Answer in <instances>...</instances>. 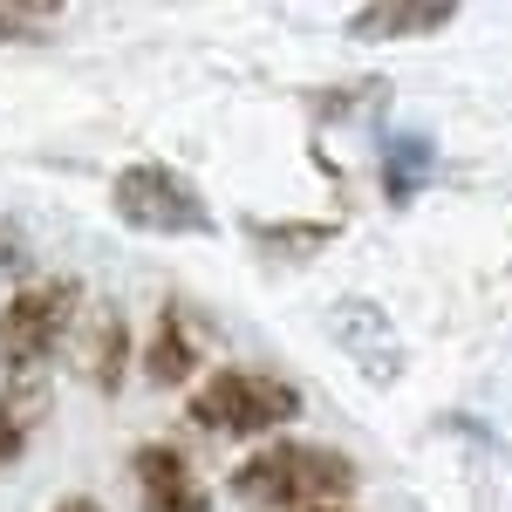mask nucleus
Instances as JSON below:
<instances>
[{
  "label": "nucleus",
  "mask_w": 512,
  "mask_h": 512,
  "mask_svg": "<svg viewBox=\"0 0 512 512\" xmlns=\"http://www.w3.org/2000/svg\"><path fill=\"white\" fill-rule=\"evenodd\" d=\"M246 506H321L335 492H355V465L328 444H267L233 472Z\"/></svg>",
  "instance_id": "nucleus-1"
},
{
  "label": "nucleus",
  "mask_w": 512,
  "mask_h": 512,
  "mask_svg": "<svg viewBox=\"0 0 512 512\" xmlns=\"http://www.w3.org/2000/svg\"><path fill=\"white\" fill-rule=\"evenodd\" d=\"M301 417V390L274 383V376H253V369H219L192 390V424L219 437H260L280 431Z\"/></svg>",
  "instance_id": "nucleus-2"
},
{
  "label": "nucleus",
  "mask_w": 512,
  "mask_h": 512,
  "mask_svg": "<svg viewBox=\"0 0 512 512\" xmlns=\"http://www.w3.org/2000/svg\"><path fill=\"white\" fill-rule=\"evenodd\" d=\"M76 308H82L76 280H35V287H21V294H7V308H0V369L35 376L41 362L69 342Z\"/></svg>",
  "instance_id": "nucleus-3"
},
{
  "label": "nucleus",
  "mask_w": 512,
  "mask_h": 512,
  "mask_svg": "<svg viewBox=\"0 0 512 512\" xmlns=\"http://www.w3.org/2000/svg\"><path fill=\"white\" fill-rule=\"evenodd\" d=\"M110 205H117V219L130 233H192L205 239L212 233V212H205V198H198L192 178H178L171 164H123L117 185H110Z\"/></svg>",
  "instance_id": "nucleus-4"
},
{
  "label": "nucleus",
  "mask_w": 512,
  "mask_h": 512,
  "mask_svg": "<svg viewBox=\"0 0 512 512\" xmlns=\"http://www.w3.org/2000/svg\"><path fill=\"white\" fill-rule=\"evenodd\" d=\"M328 328H335V342L349 349V362L369 376V383H396V376H403L396 328H390V315H383L376 301H342V308L328 315Z\"/></svg>",
  "instance_id": "nucleus-5"
},
{
  "label": "nucleus",
  "mask_w": 512,
  "mask_h": 512,
  "mask_svg": "<svg viewBox=\"0 0 512 512\" xmlns=\"http://www.w3.org/2000/svg\"><path fill=\"white\" fill-rule=\"evenodd\" d=\"M130 472H137V499H144V512H212V492L198 485L192 458L171 451V444H144V451L130 458Z\"/></svg>",
  "instance_id": "nucleus-6"
},
{
  "label": "nucleus",
  "mask_w": 512,
  "mask_h": 512,
  "mask_svg": "<svg viewBox=\"0 0 512 512\" xmlns=\"http://www.w3.org/2000/svg\"><path fill=\"white\" fill-rule=\"evenodd\" d=\"M458 21V0H369L349 14V41H403V35H437Z\"/></svg>",
  "instance_id": "nucleus-7"
},
{
  "label": "nucleus",
  "mask_w": 512,
  "mask_h": 512,
  "mask_svg": "<svg viewBox=\"0 0 512 512\" xmlns=\"http://www.w3.org/2000/svg\"><path fill=\"white\" fill-rule=\"evenodd\" d=\"M431 171H437V151H431L424 130H390L383 137V198L390 205H410V198L431 185Z\"/></svg>",
  "instance_id": "nucleus-8"
},
{
  "label": "nucleus",
  "mask_w": 512,
  "mask_h": 512,
  "mask_svg": "<svg viewBox=\"0 0 512 512\" xmlns=\"http://www.w3.org/2000/svg\"><path fill=\"white\" fill-rule=\"evenodd\" d=\"M198 369V335H192V321H185V308H164L158 315V335H151V349H144V376L151 383H185Z\"/></svg>",
  "instance_id": "nucleus-9"
},
{
  "label": "nucleus",
  "mask_w": 512,
  "mask_h": 512,
  "mask_svg": "<svg viewBox=\"0 0 512 512\" xmlns=\"http://www.w3.org/2000/svg\"><path fill=\"white\" fill-rule=\"evenodd\" d=\"M41 417H48V383L21 376V383L0 390V465H14V458L28 451V437L41 431Z\"/></svg>",
  "instance_id": "nucleus-10"
},
{
  "label": "nucleus",
  "mask_w": 512,
  "mask_h": 512,
  "mask_svg": "<svg viewBox=\"0 0 512 512\" xmlns=\"http://www.w3.org/2000/svg\"><path fill=\"white\" fill-rule=\"evenodd\" d=\"M246 239L267 253V260H308V253H321L328 239H335V226L321 219V226H274V219H246Z\"/></svg>",
  "instance_id": "nucleus-11"
},
{
  "label": "nucleus",
  "mask_w": 512,
  "mask_h": 512,
  "mask_svg": "<svg viewBox=\"0 0 512 512\" xmlns=\"http://www.w3.org/2000/svg\"><path fill=\"white\" fill-rule=\"evenodd\" d=\"M123 355H130V328H123V315H103L96 335H89V355H82V376H89L96 390H117Z\"/></svg>",
  "instance_id": "nucleus-12"
},
{
  "label": "nucleus",
  "mask_w": 512,
  "mask_h": 512,
  "mask_svg": "<svg viewBox=\"0 0 512 512\" xmlns=\"http://www.w3.org/2000/svg\"><path fill=\"white\" fill-rule=\"evenodd\" d=\"M362 103H390V82H383V76H362V82H349V89H315V96H308V110H315V117H355Z\"/></svg>",
  "instance_id": "nucleus-13"
},
{
  "label": "nucleus",
  "mask_w": 512,
  "mask_h": 512,
  "mask_svg": "<svg viewBox=\"0 0 512 512\" xmlns=\"http://www.w3.org/2000/svg\"><path fill=\"white\" fill-rule=\"evenodd\" d=\"M21 267H28V239H21V226H14V219H0V280L21 274Z\"/></svg>",
  "instance_id": "nucleus-14"
},
{
  "label": "nucleus",
  "mask_w": 512,
  "mask_h": 512,
  "mask_svg": "<svg viewBox=\"0 0 512 512\" xmlns=\"http://www.w3.org/2000/svg\"><path fill=\"white\" fill-rule=\"evenodd\" d=\"M0 41H41V28H28L21 14H7V7H0Z\"/></svg>",
  "instance_id": "nucleus-15"
},
{
  "label": "nucleus",
  "mask_w": 512,
  "mask_h": 512,
  "mask_svg": "<svg viewBox=\"0 0 512 512\" xmlns=\"http://www.w3.org/2000/svg\"><path fill=\"white\" fill-rule=\"evenodd\" d=\"M0 7H7V14H55L62 0H0Z\"/></svg>",
  "instance_id": "nucleus-16"
},
{
  "label": "nucleus",
  "mask_w": 512,
  "mask_h": 512,
  "mask_svg": "<svg viewBox=\"0 0 512 512\" xmlns=\"http://www.w3.org/2000/svg\"><path fill=\"white\" fill-rule=\"evenodd\" d=\"M55 512H103V506H96V499H62Z\"/></svg>",
  "instance_id": "nucleus-17"
},
{
  "label": "nucleus",
  "mask_w": 512,
  "mask_h": 512,
  "mask_svg": "<svg viewBox=\"0 0 512 512\" xmlns=\"http://www.w3.org/2000/svg\"><path fill=\"white\" fill-rule=\"evenodd\" d=\"M315 512H349V506H315Z\"/></svg>",
  "instance_id": "nucleus-18"
}]
</instances>
